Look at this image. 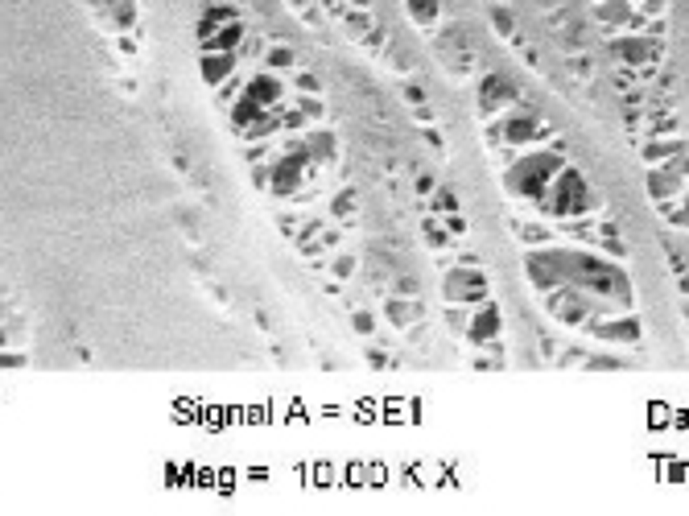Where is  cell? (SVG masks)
I'll return each instance as SVG.
<instances>
[{"label": "cell", "mask_w": 689, "mask_h": 516, "mask_svg": "<svg viewBox=\"0 0 689 516\" xmlns=\"http://www.w3.org/2000/svg\"><path fill=\"white\" fill-rule=\"evenodd\" d=\"M566 281L595 302V314H623L631 306V285L619 260L595 252H566Z\"/></svg>", "instance_id": "obj_1"}, {"label": "cell", "mask_w": 689, "mask_h": 516, "mask_svg": "<svg viewBox=\"0 0 689 516\" xmlns=\"http://www.w3.org/2000/svg\"><path fill=\"white\" fill-rule=\"evenodd\" d=\"M532 207L541 215H549V219H586V215H595L603 207V198L595 194V186L586 182V173L578 166H561L557 178L545 186V194Z\"/></svg>", "instance_id": "obj_2"}, {"label": "cell", "mask_w": 689, "mask_h": 516, "mask_svg": "<svg viewBox=\"0 0 689 516\" xmlns=\"http://www.w3.org/2000/svg\"><path fill=\"white\" fill-rule=\"evenodd\" d=\"M561 166H566V145L561 141L545 145V149H532L524 157H512V166L504 170V190L512 198H520V203H537Z\"/></svg>", "instance_id": "obj_3"}, {"label": "cell", "mask_w": 689, "mask_h": 516, "mask_svg": "<svg viewBox=\"0 0 689 516\" xmlns=\"http://www.w3.org/2000/svg\"><path fill=\"white\" fill-rule=\"evenodd\" d=\"M487 137H491V149H500V145H508V149H532V145H545L549 128H545V120H541L537 108L512 103L504 116L487 120Z\"/></svg>", "instance_id": "obj_4"}, {"label": "cell", "mask_w": 689, "mask_h": 516, "mask_svg": "<svg viewBox=\"0 0 689 516\" xmlns=\"http://www.w3.org/2000/svg\"><path fill=\"white\" fill-rule=\"evenodd\" d=\"M442 298L446 306H479L487 302V277L483 264H454L442 273Z\"/></svg>", "instance_id": "obj_5"}, {"label": "cell", "mask_w": 689, "mask_h": 516, "mask_svg": "<svg viewBox=\"0 0 689 516\" xmlns=\"http://www.w3.org/2000/svg\"><path fill=\"white\" fill-rule=\"evenodd\" d=\"M689 186V157H669V162H661V166H648L644 173V190H648V198L652 203H677L681 194H686Z\"/></svg>", "instance_id": "obj_6"}, {"label": "cell", "mask_w": 689, "mask_h": 516, "mask_svg": "<svg viewBox=\"0 0 689 516\" xmlns=\"http://www.w3.org/2000/svg\"><path fill=\"white\" fill-rule=\"evenodd\" d=\"M545 310H549L561 327H586V322L595 318V302H591L582 289H574L570 281L545 293Z\"/></svg>", "instance_id": "obj_7"}, {"label": "cell", "mask_w": 689, "mask_h": 516, "mask_svg": "<svg viewBox=\"0 0 689 516\" xmlns=\"http://www.w3.org/2000/svg\"><path fill=\"white\" fill-rule=\"evenodd\" d=\"M586 331H591V339H599L607 347H636L644 339V322L636 314H627V310L615 314V318H591Z\"/></svg>", "instance_id": "obj_8"}, {"label": "cell", "mask_w": 689, "mask_h": 516, "mask_svg": "<svg viewBox=\"0 0 689 516\" xmlns=\"http://www.w3.org/2000/svg\"><path fill=\"white\" fill-rule=\"evenodd\" d=\"M524 268H528V281L537 285V289H557V285H566V252L561 248H532L528 257H524Z\"/></svg>", "instance_id": "obj_9"}, {"label": "cell", "mask_w": 689, "mask_h": 516, "mask_svg": "<svg viewBox=\"0 0 689 516\" xmlns=\"http://www.w3.org/2000/svg\"><path fill=\"white\" fill-rule=\"evenodd\" d=\"M516 99H520V91L508 75H483V79H479V120L504 116Z\"/></svg>", "instance_id": "obj_10"}, {"label": "cell", "mask_w": 689, "mask_h": 516, "mask_svg": "<svg viewBox=\"0 0 689 516\" xmlns=\"http://www.w3.org/2000/svg\"><path fill=\"white\" fill-rule=\"evenodd\" d=\"M471 347H491L496 339H504V310L487 298L471 310V322H466V335H462Z\"/></svg>", "instance_id": "obj_11"}, {"label": "cell", "mask_w": 689, "mask_h": 516, "mask_svg": "<svg viewBox=\"0 0 689 516\" xmlns=\"http://www.w3.org/2000/svg\"><path fill=\"white\" fill-rule=\"evenodd\" d=\"M607 50H611V62H619V67H636V71H640L644 62H656L648 33H627V29H619V33L607 42Z\"/></svg>", "instance_id": "obj_12"}, {"label": "cell", "mask_w": 689, "mask_h": 516, "mask_svg": "<svg viewBox=\"0 0 689 516\" xmlns=\"http://www.w3.org/2000/svg\"><path fill=\"white\" fill-rule=\"evenodd\" d=\"M240 71V54L236 50H198V75L207 87H223Z\"/></svg>", "instance_id": "obj_13"}, {"label": "cell", "mask_w": 689, "mask_h": 516, "mask_svg": "<svg viewBox=\"0 0 689 516\" xmlns=\"http://www.w3.org/2000/svg\"><path fill=\"white\" fill-rule=\"evenodd\" d=\"M285 75H272V71H264V67H256L252 75H248V83H244V91L248 95H256L264 108H281L285 103Z\"/></svg>", "instance_id": "obj_14"}, {"label": "cell", "mask_w": 689, "mask_h": 516, "mask_svg": "<svg viewBox=\"0 0 689 516\" xmlns=\"http://www.w3.org/2000/svg\"><path fill=\"white\" fill-rule=\"evenodd\" d=\"M384 318H388L396 331H409V327L426 322V306H421V298H405V293H396V298L384 302Z\"/></svg>", "instance_id": "obj_15"}, {"label": "cell", "mask_w": 689, "mask_h": 516, "mask_svg": "<svg viewBox=\"0 0 689 516\" xmlns=\"http://www.w3.org/2000/svg\"><path fill=\"white\" fill-rule=\"evenodd\" d=\"M302 137H306V149H310V157H314L322 170H326V166L339 157V141H335V132H331V128H318V124H310Z\"/></svg>", "instance_id": "obj_16"}, {"label": "cell", "mask_w": 689, "mask_h": 516, "mask_svg": "<svg viewBox=\"0 0 689 516\" xmlns=\"http://www.w3.org/2000/svg\"><path fill=\"white\" fill-rule=\"evenodd\" d=\"M681 153H686V141H681V137H644V145H640L644 166H661V162L681 157Z\"/></svg>", "instance_id": "obj_17"}, {"label": "cell", "mask_w": 689, "mask_h": 516, "mask_svg": "<svg viewBox=\"0 0 689 516\" xmlns=\"http://www.w3.org/2000/svg\"><path fill=\"white\" fill-rule=\"evenodd\" d=\"M248 37V29H244V21H227L223 29H215L211 37H202L198 42V50H240V42Z\"/></svg>", "instance_id": "obj_18"}, {"label": "cell", "mask_w": 689, "mask_h": 516, "mask_svg": "<svg viewBox=\"0 0 689 516\" xmlns=\"http://www.w3.org/2000/svg\"><path fill=\"white\" fill-rule=\"evenodd\" d=\"M260 67H264V71H272V75H289V71H297V50H293V46H285V42H268V50H264Z\"/></svg>", "instance_id": "obj_19"}, {"label": "cell", "mask_w": 689, "mask_h": 516, "mask_svg": "<svg viewBox=\"0 0 689 516\" xmlns=\"http://www.w3.org/2000/svg\"><path fill=\"white\" fill-rule=\"evenodd\" d=\"M227 21H240V8H236V4H211V8L198 17V42L211 37L215 29H223Z\"/></svg>", "instance_id": "obj_20"}, {"label": "cell", "mask_w": 689, "mask_h": 516, "mask_svg": "<svg viewBox=\"0 0 689 516\" xmlns=\"http://www.w3.org/2000/svg\"><path fill=\"white\" fill-rule=\"evenodd\" d=\"M636 8L627 4V0H599V8H595V17H599V25H607L611 33H619V29H627V17H631Z\"/></svg>", "instance_id": "obj_21"}, {"label": "cell", "mask_w": 689, "mask_h": 516, "mask_svg": "<svg viewBox=\"0 0 689 516\" xmlns=\"http://www.w3.org/2000/svg\"><path fill=\"white\" fill-rule=\"evenodd\" d=\"M595 232H599V236H595L591 244H599V248H603V257H615V260L627 257V248H623V240H619L615 219H599V223H595Z\"/></svg>", "instance_id": "obj_22"}, {"label": "cell", "mask_w": 689, "mask_h": 516, "mask_svg": "<svg viewBox=\"0 0 689 516\" xmlns=\"http://www.w3.org/2000/svg\"><path fill=\"white\" fill-rule=\"evenodd\" d=\"M677 132H681V124L665 108H648L644 112V137H677Z\"/></svg>", "instance_id": "obj_23"}, {"label": "cell", "mask_w": 689, "mask_h": 516, "mask_svg": "<svg viewBox=\"0 0 689 516\" xmlns=\"http://www.w3.org/2000/svg\"><path fill=\"white\" fill-rule=\"evenodd\" d=\"M405 12H409V21H413V25L433 29V25H437V17H442V0H405Z\"/></svg>", "instance_id": "obj_24"}, {"label": "cell", "mask_w": 689, "mask_h": 516, "mask_svg": "<svg viewBox=\"0 0 689 516\" xmlns=\"http://www.w3.org/2000/svg\"><path fill=\"white\" fill-rule=\"evenodd\" d=\"M293 108H297V112L306 116V124H322V120H326V103H322V95H310V91H297Z\"/></svg>", "instance_id": "obj_25"}, {"label": "cell", "mask_w": 689, "mask_h": 516, "mask_svg": "<svg viewBox=\"0 0 689 516\" xmlns=\"http://www.w3.org/2000/svg\"><path fill=\"white\" fill-rule=\"evenodd\" d=\"M487 17H491L496 37L512 42V33H516V17H512V8H508V4H491V8H487Z\"/></svg>", "instance_id": "obj_26"}, {"label": "cell", "mask_w": 689, "mask_h": 516, "mask_svg": "<svg viewBox=\"0 0 689 516\" xmlns=\"http://www.w3.org/2000/svg\"><path fill=\"white\" fill-rule=\"evenodd\" d=\"M516 227V236L528 244V248H545L549 240H553V232L545 227V223H512Z\"/></svg>", "instance_id": "obj_27"}, {"label": "cell", "mask_w": 689, "mask_h": 516, "mask_svg": "<svg viewBox=\"0 0 689 516\" xmlns=\"http://www.w3.org/2000/svg\"><path fill=\"white\" fill-rule=\"evenodd\" d=\"M426 207H430L433 215H450V211H458V194H454L450 186H433V194L426 198Z\"/></svg>", "instance_id": "obj_28"}, {"label": "cell", "mask_w": 689, "mask_h": 516, "mask_svg": "<svg viewBox=\"0 0 689 516\" xmlns=\"http://www.w3.org/2000/svg\"><path fill=\"white\" fill-rule=\"evenodd\" d=\"M355 203H359V198H355L351 186L335 190V198H331V219H335V223H339V219H351V215H355Z\"/></svg>", "instance_id": "obj_29"}, {"label": "cell", "mask_w": 689, "mask_h": 516, "mask_svg": "<svg viewBox=\"0 0 689 516\" xmlns=\"http://www.w3.org/2000/svg\"><path fill=\"white\" fill-rule=\"evenodd\" d=\"M426 244H430V248H437V252H442V248H454V244H458V240H454V236H450V232H446V223H433V219H426Z\"/></svg>", "instance_id": "obj_30"}, {"label": "cell", "mask_w": 689, "mask_h": 516, "mask_svg": "<svg viewBox=\"0 0 689 516\" xmlns=\"http://www.w3.org/2000/svg\"><path fill=\"white\" fill-rule=\"evenodd\" d=\"M661 207V215L669 219V227H677V232H689V194H686V203L673 211V203H656Z\"/></svg>", "instance_id": "obj_31"}, {"label": "cell", "mask_w": 689, "mask_h": 516, "mask_svg": "<svg viewBox=\"0 0 689 516\" xmlns=\"http://www.w3.org/2000/svg\"><path fill=\"white\" fill-rule=\"evenodd\" d=\"M343 25L355 37H363V33L372 29V12H367V8H343Z\"/></svg>", "instance_id": "obj_32"}, {"label": "cell", "mask_w": 689, "mask_h": 516, "mask_svg": "<svg viewBox=\"0 0 689 516\" xmlns=\"http://www.w3.org/2000/svg\"><path fill=\"white\" fill-rule=\"evenodd\" d=\"M264 50H268V42H264V37H244V42H240V50H236V54H240V62H248V67H252V62H256V67H260V58H264Z\"/></svg>", "instance_id": "obj_33"}, {"label": "cell", "mask_w": 689, "mask_h": 516, "mask_svg": "<svg viewBox=\"0 0 689 516\" xmlns=\"http://www.w3.org/2000/svg\"><path fill=\"white\" fill-rule=\"evenodd\" d=\"M355 268H359V260L351 257V252H339V257L331 260V277H335V281H351Z\"/></svg>", "instance_id": "obj_34"}, {"label": "cell", "mask_w": 689, "mask_h": 516, "mask_svg": "<svg viewBox=\"0 0 689 516\" xmlns=\"http://www.w3.org/2000/svg\"><path fill=\"white\" fill-rule=\"evenodd\" d=\"M471 310H475V306H450V310H446V322L454 327V335H466V322H471Z\"/></svg>", "instance_id": "obj_35"}, {"label": "cell", "mask_w": 689, "mask_h": 516, "mask_svg": "<svg viewBox=\"0 0 689 516\" xmlns=\"http://www.w3.org/2000/svg\"><path fill=\"white\" fill-rule=\"evenodd\" d=\"M293 75V87L297 91H310V95H322V79L314 75V71H289Z\"/></svg>", "instance_id": "obj_36"}, {"label": "cell", "mask_w": 689, "mask_h": 516, "mask_svg": "<svg viewBox=\"0 0 689 516\" xmlns=\"http://www.w3.org/2000/svg\"><path fill=\"white\" fill-rule=\"evenodd\" d=\"M244 83H248V75H244V71H236V75H232L227 83H223V87H215V91H219V99H223V103H232V99H236V95L244 91Z\"/></svg>", "instance_id": "obj_37"}, {"label": "cell", "mask_w": 689, "mask_h": 516, "mask_svg": "<svg viewBox=\"0 0 689 516\" xmlns=\"http://www.w3.org/2000/svg\"><path fill=\"white\" fill-rule=\"evenodd\" d=\"M351 327H355V335H363V339L376 335V318H372L367 310H351Z\"/></svg>", "instance_id": "obj_38"}, {"label": "cell", "mask_w": 689, "mask_h": 516, "mask_svg": "<svg viewBox=\"0 0 689 516\" xmlns=\"http://www.w3.org/2000/svg\"><path fill=\"white\" fill-rule=\"evenodd\" d=\"M611 83L619 87V91H631V87L640 83V79H636V67H619V62H615V75H611Z\"/></svg>", "instance_id": "obj_39"}, {"label": "cell", "mask_w": 689, "mask_h": 516, "mask_svg": "<svg viewBox=\"0 0 689 516\" xmlns=\"http://www.w3.org/2000/svg\"><path fill=\"white\" fill-rule=\"evenodd\" d=\"M433 186H437V182H433V173H413V190H417L421 198H430Z\"/></svg>", "instance_id": "obj_40"}, {"label": "cell", "mask_w": 689, "mask_h": 516, "mask_svg": "<svg viewBox=\"0 0 689 516\" xmlns=\"http://www.w3.org/2000/svg\"><path fill=\"white\" fill-rule=\"evenodd\" d=\"M442 219H446V232H450V236H462V232H466V219H462L458 211H450V215H442Z\"/></svg>", "instance_id": "obj_41"}, {"label": "cell", "mask_w": 689, "mask_h": 516, "mask_svg": "<svg viewBox=\"0 0 689 516\" xmlns=\"http://www.w3.org/2000/svg\"><path fill=\"white\" fill-rule=\"evenodd\" d=\"M384 37H388V33H384V29H367V33H363V37H359V42H363V46H367V50H380V46H384Z\"/></svg>", "instance_id": "obj_42"}, {"label": "cell", "mask_w": 689, "mask_h": 516, "mask_svg": "<svg viewBox=\"0 0 689 516\" xmlns=\"http://www.w3.org/2000/svg\"><path fill=\"white\" fill-rule=\"evenodd\" d=\"M339 227H322V236H318V248H339Z\"/></svg>", "instance_id": "obj_43"}, {"label": "cell", "mask_w": 689, "mask_h": 516, "mask_svg": "<svg viewBox=\"0 0 689 516\" xmlns=\"http://www.w3.org/2000/svg\"><path fill=\"white\" fill-rule=\"evenodd\" d=\"M421 137H426V145H430L433 153H442V149H446V141H442V132H437L433 124H426V132H421Z\"/></svg>", "instance_id": "obj_44"}, {"label": "cell", "mask_w": 689, "mask_h": 516, "mask_svg": "<svg viewBox=\"0 0 689 516\" xmlns=\"http://www.w3.org/2000/svg\"><path fill=\"white\" fill-rule=\"evenodd\" d=\"M665 4L669 0H640V12L644 17H665Z\"/></svg>", "instance_id": "obj_45"}, {"label": "cell", "mask_w": 689, "mask_h": 516, "mask_svg": "<svg viewBox=\"0 0 689 516\" xmlns=\"http://www.w3.org/2000/svg\"><path fill=\"white\" fill-rule=\"evenodd\" d=\"M413 120H417V124H433V108L430 103H417V108H413Z\"/></svg>", "instance_id": "obj_46"}, {"label": "cell", "mask_w": 689, "mask_h": 516, "mask_svg": "<svg viewBox=\"0 0 689 516\" xmlns=\"http://www.w3.org/2000/svg\"><path fill=\"white\" fill-rule=\"evenodd\" d=\"M396 293H405V298H417V281H413V277H401V281H396Z\"/></svg>", "instance_id": "obj_47"}, {"label": "cell", "mask_w": 689, "mask_h": 516, "mask_svg": "<svg viewBox=\"0 0 689 516\" xmlns=\"http://www.w3.org/2000/svg\"><path fill=\"white\" fill-rule=\"evenodd\" d=\"M405 99H409V103H426V91L417 83H405Z\"/></svg>", "instance_id": "obj_48"}, {"label": "cell", "mask_w": 689, "mask_h": 516, "mask_svg": "<svg viewBox=\"0 0 689 516\" xmlns=\"http://www.w3.org/2000/svg\"><path fill=\"white\" fill-rule=\"evenodd\" d=\"M367 363H372V368H384V363H388V355H384V351H376V347H372V351H367Z\"/></svg>", "instance_id": "obj_49"}, {"label": "cell", "mask_w": 689, "mask_h": 516, "mask_svg": "<svg viewBox=\"0 0 689 516\" xmlns=\"http://www.w3.org/2000/svg\"><path fill=\"white\" fill-rule=\"evenodd\" d=\"M582 359H586V355H582V351H574V347H570V351H566V355H561V359H557V363H561V368H566V363H582Z\"/></svg>", "instance_id": "obj_50"}, {"label": "cell", "mask_w": 689, "mask_h": 516, "mask_svg": "<svg viewBox=\"0 0 689 516\" xmlns=\"http://www.w3.org/2000/svg\"><path fill=\"white\" fill-rule=\"evenodd\" d=\"M574 71L586 79V75H591V58H586V54H582V58H574Z\"/></svg>", "instance_id": "obj_51"}, {"label": "cell", "mask_w": 689, "mask_h": 516, "mask_svg": "<svg viewBox=\"0 0 689 516\" xmlns=\"http://www.w3.org/2000/svg\"><path fill=\"white\" fill-rule=\"evenodd\" d=\"M289 4H293V8H310V0H289Z\"/></svg>", "instance_id": "obj_52"}, {"label": "cell", "mask_w": 689, "mask_h": 516, "mask_svg": "<svg viewBox=\"0 0 689 516\" xmlns=\"http://www.w3.org/2000/svg\"><path fill=\"white\" fill-rule=\"evenodd\" d=\"M4 343H8V335H4V331H0V347H4Z\"/></svg>", "instance_id": "obj_53"}, {"label": "cell", "mask_w": 689, "mask_h": 516, "mask_svg": "<svg viewBox=\"0 0 689 516\" xmlns=\"http://www.w3.org/2000/svg\"><path fill=\"white\" fill-rule=\"evenodd\" d=\"M627 4H631V8H640V0H627Z\"/></svg>", "instance_id": "obj_54"}]
</instances>
